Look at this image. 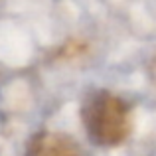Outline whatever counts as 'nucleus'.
Returning a JSON list of instances; mask_svg holds the SVG:
<instances>
[{
	"mask_svg": "<svg viewBox=\"0 0 156 156\" xmlns=\"http://www.w3.org/2000/svg\"><path fill=\"white\" fill-rule=\"evenodd\" d=\"M85 130L99 146H117L125 142L133 129L130 107L111 91H93L81 107Z\"/></svg>",
	"mask_w": 156,
	"mask_h": 156,
	"instance_id": "nucleus-1",
	"label": "nucleus"
},
{
	"mask_svg": "<svg viewBox=\"0 0 156 156\" xmlns=\"http://www.w3.org/2000/svg\"><path fill=\"white\" fill-rule=\"evenodd\" d=\"M26 156H81V150L67 134L40 133L28 142Z\"/></svg>",
	"mask_w": 156,
	"mask_h": 156,
	"instance_id": "nucleus-2",
	"label": "nucleus"
}]
</instances>
